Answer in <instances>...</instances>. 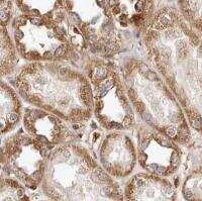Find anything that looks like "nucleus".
Returning <instances> with one entry per match:
<instances>
[{"label":"nucleus","instance_id":"10","mask_svg":"<svg viewBox=\"0 0 202 201\" xmlns=\"http://www.w3.org/2000/svg\"><path fill=\"white\" fill-rule=\"evenodd\" d=\"M31 177H32V179H34V180H40V179L41 178V171H36V172L32 173Z\"/></svg>","mask_w":202,"mask_h":201},{"label":"nucleus","instance_id":"14","mask_svg":"<svg viewBox=\"0 0 202 201\" xmlns=\"http://www.w3.org/2000/svg\"><path fill=\"white\" fill-rule=\"evenodd\" d=\"M110 126L112 127V128H117V129H120L122 126L121 124H119V123H116V122H111L110 123Z\"/></svg>","mask_w":202,"mask_h":201},{"label":"nucleus","instance_id":"5","mask_svg":"<svg viewBox=\"0 0 202 201\" xmlns=\"http://www.w3.org/2000/svg\"><path fill=\"white\" fill-rule=\"evenodd\" d=\"M165 131H166V134L168 136H170V138H173V136H175V134H176V130H175L174 127H168Z\"/></svg>","mask_w":202,"mask_h":201},{"label":"nucleus","instance_id":"2","mask_svg":"<svg viewBox=\"0 0 202 201\" xmlns=\"http://www.w3.org/2000/svg\"><path fill=\"white\" fill-rule=\"evenodd\" d=\"M171 162H172V165H173V167H175V168L179 165V157H178V155L176 153H174L173 155H172Z\"/></svg>","mask_w":202,"mask_h":201},{"label":"nucleus","instance_id":"8","mask_svg":"<svg viewBox=\"0 0 202 201\" xmlns=\"http://www.w3.org/2000/svg\"><path fill=\"white\" fill-rule=\"evenodd\" d=\"M149 71H150V70H149V68H148L147 66H145V64H140V73H143V74H145V75Z\"/></svg>","mask_w":202,"mask_h":201},{"label":"nucleus","instance_id":"1","mask_svg":"<svg viewBox=\"0 0 202 201\" xmlns=\"http://www.w3.org/2000/svg\"><path fill=\"white\" fill-rule=\"evenodd\" d=\"M190 122H191V125L194 127L195 129H201L202 128V119L198 114L190 117Z\"/></svg>","mask_w":202,"mask_h":201},{"label":"nucleus","instance_id":"3","mask_svg":"<svg viewBox=\"0 0 202 201\" xmlns=\"http://www.w3.org/2000/svg\"><path fill=\"white\" fill-rule=\"evenodd\" d=\"M66 46H60V48L57 49V51L55 52V57H60V56H63L66 53Z\"/></svg>","mask_w":202,"mask_h":201},{"label":"nucleus","instance_id":"7","mask_svg":"<svg viewBox=\"0 0 202 201\" xmlns=\"http://www.w3.org/2000/svg\"><path fill=\"white\" fill-rule=\"evenodd\" d=\"M143 117H144V119L147 122H150V123H152L153 122V117L151 116V114L150 113H147V112H144L143 113Z\"/></svg>","mask_w":202,"mask_h":201},{"label":"nucleus","instance_id":"4","mask_svg":"<svg viewBox=\"0 0 202 201\" xmlns=\"http://www.w3.org/2000/svg\"><path fill=\"white\" fill-rule=\"evenodd\" d=\"M145 77L149 79V80H151V81H155V80H158V77L157 75L154 73V72L152 71H149L147 74H145Z\"/></svg>","mask_w":202,"mask_h":201},{"label":"nucleus","instance_id":"9","mask_svg":"<svg viewBox=\"0 0 202 201\" xmlns=\"http://www.w3.org/2000/svg\"><path fill=\"white\" fill-rule=\"evenodd\" d=\"M8 120H9V122H11V123L16 122L17 120H18V115H17L16 113H12L9 116V118H8Z\"/></svg>","mask_w":202,"mask_h":201},{"label":"nucleus","instance_id":"11","mask_svg":"<svg viewBox=\"0 0 202 201\" xmlns=\"http://www.w3.org/2000/svg\"><path fill=\"white\" fill-rule=\"evenodd\" d=\"M130 123H131V118H129V116H127V117H125V118H124V121H123V124H124V126L128 127V126L130 125Z\"/></svg>","mask_w":202,"mask_h":201},{"label":"nucleus","instance_id":"16","mask_svg":"<svg viewBox=\"0 0 202 201\" xmlns=\"http://www.w3.org/2000/svg\"><path fill=\"white\" fill-rule=\"evenodd\" d=\"M23 194H24V193H23V190H22V189H18V190H17V195H18L19 197L23 196Z\"/></svg>","mask_w":202,"mask_h":201},{"label":"nucleus","instance_id":"13","mask_svg":"<svg viewBox=\"0 0 202 201\" xmlns=\"http://www.w3.org/2000/svg\"><path fill=\"white\" fill-rule=\"evenodd\" d=\"M15 175L17 177H19V178H21V179H23L24 177H25V175H24V173L22 172V171H20V170H16L15 171Z\"/></svg>","mask_w":202,"mask_h":201},{"label":"nucleus","instance_id":"15","mask_svg":"<svg viewBox=\"0 0 202 201\" xmlns=\"http://www.w3.org/2000/svg\"><path fill=\"white\" fill-rule=\"evenodd\" d=\"M6 183L7 184H10L12 187H17V186H18V185H17V183L15 181H13V180H6Z\"/></svg>","mask_w":202,"mask_h":201},{"label":"nucleus","instance_id":"6","mask_svg":"<svg viewBox=\"0 0 202 201\" xmlns=\"http://www.w3.org/2000/svg\"><path fill=\"white\" fill-rule=\"evenodd\" d=\"M96 75L98 78H103V77H105V75H106V70L103 69V68H99V69H97Z\"/></svg>","mask_w":202,"mask_h":201},{"label":"nucleus","instance_id":"12","mask_svg":"<svg viewBox=\"0 0 202 201\" xmlns=\"http://www.w3.org/2000/svg\"><path fill=\"white\" fill-rule=\"evenodd\" d=\"M185 197H186L187 199H191V198L193 197V193H192L191 190L186 189V191H185Z\"/></svg>","mask_w":202,"mask_h":201}]
</instances>
